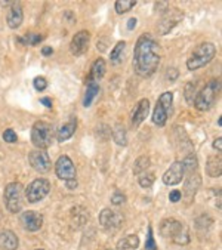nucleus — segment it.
<instances>
[{
	"mask_svg": "<svg viewBox=\"0 0 222 250\" xmlns=\"http://www.w3.org/2000/svg\"><path fill=\"white\" fill-rule=\"evenodd\" d=\"M113 139L117 145L125 146L128 144V136H126V129L123 125H116L113 129Z\"/></svg>",
	"mask_w": 222,
	"mask_h": 250,
	"instance_id": "24",
	"label": "nucleus"
},
{
	"mask_svg": "<svg viewBox=\"0 0 222 250\" xmlns=\"http://www.w3.org/2000/svg\"><path fill=\"white\" fill-rule=\"evenodd\" d=\"M145 249L147 250H157V244L154 241V235H153V228L148 227V235H147V241H145Z\"/></svg>",
	"mask_w": 222,
	"mask_h": 250,
	"instance_id": "32",
	"label": "nucleus"
},
{
	"mask_svg": "<svg viewBox=\"0 0 222 250\" xmlns=\"http://www.w3.org/2000/svg\"><path fill=\"white\" fill-rule=\"evenodd\" d=\"M126 202V195L123 194V192H114L113 194V197H111V203L113 205H116V206H120V205H123Z\"/></svg>",
	"mask_w": 222,
	"mask_h": 250,
	"instance_id": "33",
	"label": "nucleus"
},
{
	"mask_svg": "<svg viewBox=\"0 0 222 250\" xmlns=\"http://www.w3.org/2000/svg\"><path fill=\"white\" fill-rule=\"evenodd\" d=\"M53 139V129L52 125L47 122H36L31 127V142L37 149H46L50 146Z\"/></svg>",
	"mask_w": 222,
	"mask_h": 250,
	"instance_id": "6",
	"label": "nucleus"
},
{
	"mask_svg": "<svg viewBox=\"0 0 222 250\" xmlns=\"http://www.w3.org/2000/svg\"><path fill=\"white\" fill-rule=\"evenodd\" d=\"M40 103H42L46 108H52V101H50V98H42V99H40Z\"/></svg>",
	"mask_w": 222,
	"mask_h": 250,
	"instance_id": "40",
	"label": "nucleus"
},
{
	"mask_svg": "<svg viewBox=\"0 0 222 250\" xmlns=\"http://www.w3.org/2000/svg\"><path fill=\"white\" fill-rule=\"evenodd\" d=\"M160 235L164 238H171L174 243L179 244V246H185L190 243V229L187 228V225H184L182 222L177 221V219H163L160 224Z\"/></svg>",
	"mask_w": 222,
	"mask_h": 250,
	"instance_id": "2",
	"label": "nucleus"
},
{
	"mask_svg": "<svg viewBox=\"0 0 222 250\" xmlns=\"http://www.w3.org/2000/svg\"><path fill=\"white\" fill-rule=\"evenodd\" d=\"M66 185H67V188H70V189H76V188H77V181H76V179L66 181Z\"/></svg>",
	"mask_w": 222,
	"mask_h": 250,
	"instance_id": "39",
	"label": "nucleus"
},
{
	"mask_svg": "<svg viewBox=\"0 0 222 250\" xmlns=\"http://www.w3.org/2000/svg\"><path fill=\"white\" fill-rule=\"evenodd\" d=\"M18 237L15 235V232H12L11 229H3L0 231V247L3 250H17L18 249Z\"/></svg>",
	"mask_w": 222,
	"mask_h": 250,
	"instance_id": "18",
	"label": "nucleus"
},
{
	"mask_svg": "<svg viewBox=\"0 0 222 250\" xmlns=\"http://www.w3.org/2000/svg\"><path fill=\"white\" fill-rule=\"evenodd\" d=\"M25 44H30V46H34L37 43H40L43 40V36H39V34H34V33H30L27 34L24 39H21Z\"/></svg>",
	"mask_w": 222,
	"mask_h": 250,
	"instance_id": "31",
	"label": "nucleus"
},
{
	"mask_svg": "<svg viewBox=\"0 0 222 250\" xmlns=\"http://www.w3.org/2000/svg\"><path fill=\"white\" fill-rule=\"evenodd\" d=\"M76 132V120H71L68 123H66L60 130H58V141L60 142H64V141H68Z\"/></svg>",
	"mask_w": 222,
	"mask_h": 250,
	"instance_id": "23",
	"label": "nucleus"
},
{
	"mask_svg": "<svg viewBox=\"0 0 222 250\" xmlns=\"http://www.w3.org/2000/svg\"><path fill=\"white\" fill-rule=\"evenodd\" d=\"M150 167V157L148 156H141L136 159V162L133 163V173L135 175H141L145 173V170Z\"/></svg>",
	"mask_w": 222,
	"mask_h": 250,
	"instance_id": "25",
	"label": "nucleus"
},
{
	"mask_svg": "<svg viewBox=\"0 0 222 250\" xmlns=\"http://www.w3.org/2000/svg\"><path fill=\"white\" fill-rule=\"evenodd\" d=\"M184 175H185V172H184V166H182V162H174L171 166H169V169L164 172V175H163V182L166 184V185H169V187H174V185H178V184H181V181L184 179Z\"/></svg>",
	"mask_w": 222,
	"mask_h": 250,
	"instance_id": "13",
	"label": "nucleus"
},
{
	"mask_svg": "<svg viewBox=\"0 0 222 250\" xmlns=\"http://www.w3.org/2000/svg\"><path fill=\"white\" fill-rule=\"evenodd\" d=\"M206 172L212 178H219L222 172V160L221 156H210L206 163Z\"/></svg>",
	"mask_w": 222,
	"mask_h": 250,
	"instance_id": "20",
	"label": "nucleus"
},
{
	"mask_svg": "<svg viewBox=\"0 0 222 250\" xmlns=\"http://www.w3.org/2000/svg\"><path fill=\"white\" fill-rule=\"evenodd\" d=\"M219 89H221L219 79H213V80L207 82L206 86L196 95V99H194V103H193L196 110H199V111L210 110L215 105L216 99H218Z\"/></svg>",
	"mask_w": 222,
	"mask_h": 250,
	"instance_id": "3",
	"label": "nucleus"
},
{
	"mask_svg": "<svg viewBox=\"0 0 222 250\" xmlns=\"http://www.w3.org/2000/svg\"><path fill=\"white\" fill-rule=\"evenodd\" d=\"M90 43V33L88 30H82L79 33L74 34V37L71 39V44H70V51L74 57H82L89 47Z\"/></svg>",
	"mask_w": 222,
	"mask_h": 250,
	"instance_id": "11",
	"label": "nucleus"
},
{
	"mask_svg": "<svg viewBox=\"0 0 222 250\" xmlns=\"http://www.w3.org/2000/svg\"><path fill=\"white\" fill-rule=\"evenodd\" d=\"M3 141L8 142V144L17 142V133H15L12 129H6V130L3 132Z\"/></svg>",
	"mask_w": 222,
	"mask_h": 250,
	"instance_id": "34",
	"label": "nucleus"
},
{
	"mask_svg": "<svg viewBox=\"0 0 222 250\" xmlns=\"http://www.w3.org/2000/svg\"><path fill=\"white\" fill-rule=\"evenodd\" d=\"M181 197H182V194H181L179 189H174V191L169 194V198H171V202H172V203H178L179 200H181Z\"/></svg>",
	"mask_w": 222,
	"mask_h": 250,
	"instance_id": "36",
	"label": "nucleus"
},
{
	"mask_svg": "<svg viewBox=\"0 0 222 250\" xmlns=\"http://www.w3.org/2000/svg\"><path fill=\"white\" fill-rule=\"evenodd\" d=\"M200 185H201V178H200L199 172L190 173L188 175V179L185 182V195H187L188 200L194 198V195H196V192H197V189H199Z\"/></svg>",
	"mask_w": 222,
	"mask_h": 250,
	"instance_id": "19",
	"label": "nucleus"
},
{
	"mask_svg": "<svg viewBox=\"0 0 222 250\" xmlns=\"http://www.w3.org/2000/svg\"><path fill=\"white\" fill-rule=\"evenodd\" d=\"M154 181H155L154 173H141V175H139V179H138V182H139V185H141L142 188H150V187H153Z\"/></svg>",
	"mask_w": 222,
	"mask_h": 250,
	"instance_id": "29",
	"label": "nucleus"
},
{
	"mask_svg": "<svg viewBox=\"0 0 222 250\" xmlns=\"http://www.w3.org/2000/svg\"><path fill=\"white\" fill-rule=\"evenodd\" d=\"M55 173H57L60 179H64V181L76 179V175H77L76 166L68 156H61L58 159V162L55 163Z\"/></svg>",
	"mask_w": 222,
	"mask_h": 250,
	"instance_id": "10",
	"label": "nucleus"
},
{
	"mask_svg": "<svg viewBox=\"0 0 222 250\" xmlns=\"http://www.w3.org/2000/svg\"><path fill=\"white\" fill-rule=\"evenodd\" d=\"M196 83H193V82H190V83H187V86H185V99H187V103L188 104H193L194 103V99H196Z\"/></svg>",
	"mask_w": 222,
	"mask_h": 250,
	"instance_id": "30",
	"label": "nucleus"
},
{
	"mask_svg": "<svg viewBox=\"0 0 222 250\" xmlns=\"http://www.w3.org/2000/svg\"><path fill=\"white\" fill-rule=\"evenodd\" d=\"M2 219H3V213H2V210H0V222H2Z\"/></svg>",
	"mask_w": 222,
	"mask_h": 250,
	"instance_id": "44",
	"label": "nucleus"
},
{
	"mask_svg": "<svg viewBox=\"0 0 222 250\" xmlns=\"http://www.w3.org/2000/svg\"><path fill=\"white\" fill-rule=\"evenodd\" d=\"M182 166H184V172L187 173H194L197 172V167H199V163H197V157L194 154H190L184 159L182 162Z\"/></svg>",
	"mask_w": 222,
	"mask_h": 250,
	"instance_id": "27",
	"label": "nucleus"
},
{
	"mask_svg": "<svg viewBox=\"0 0 222 250\" xmlns=\"http://www.w3.org/2000/svg\"><path fill=\"white\" fill-rule=\"evenodd\" d=\"M6 21H8L9 28H12V30L18 28L22 24L24 12H22V6H21L20 2H12V5L9 8V12H8V17H6Z\"/></svg>",
	"mask_w": 222,
	"mask_h": 250,
	"instance_id": "16",
	"label": "nucleus"
},
{
	"mask_svg": "<svg viewBox=\"0 0 222 250\" xmlns=\"http://www.w3.org/2000/svg\"><path fill=\"white\" fill-rule=\"evenodd\" d=\"M135 5H136L135 0H117L114 6H116V12L122 15V14H126L131 9H133Z\"/></svg>",
	"mask_w": 222,
	"mask_h": 250,
	"instance_id": "26",
	"label": "nucleus"
},
{
	"mask_svg": "<svg viewBox=\"0 0 222 250\" xmlns=\"http://www.w3.org/2000/svg\"><path fill=\"white\" fill-rule=\"evenodd\" d=\"M99 222L105 229H116L119 227L123 225L125 222V216L120 212L116 210H110V209H104L99 213Z\"/></svg>",
	"mask_w": 222,
	"mask_h": 250,
	"instance_id": "12",
	"label": "nucleus"
},
{
	"mask_svg": "<svg viewBox=\"0 0 222 250\" xmlns=\"http://www.w3.org/2000/svg\"><path fill=\"white\" fill-rule=\"evenodd\" d=\"M37 250H43V249H37Z\"/></svg>",
	"mask_w": 222,
	"mask_h": 250,
	"instance_id": "45",
	"label": "nucleus"
},
{
	"mask_svg": "<svg viewBox=\"0 0 222 250\" xmlns=\"http://www.w3.org/2000/svg\"><path fill=\"white\" fill-rule=\"evenodd\" d=\"M98 93H99V84L98 83H88L86 93H85V99H83V105L86 108L92 105L93 99L98 96Z\"/></svg>",
	"mask_w": 222,
	"mask_h": 250,
	"instance_id": "22",
	"label": "nucleus"
},
{
	"mask_svg": "<svg viewBox=\"0 0 222 250\" xmlns=\"http://www.w3.org/2000/svg\"><path fill=\"white\" fill-rule=\"evenodd\" d=\"M105 71H107V62L102 58H98L96 61H93V64L90 67L86 83H98L104 77Z\"/></svg>",
	"mask_w": 222,
	"mask_h": 250,
	"instance_id": "17",
	"label": "nucleus"
},
{
	"mask_svg": "<svg viewBox=\"0 0 222 250\" xmlns=\"http://www.w3.org/2000/svg\"><path fill=\"white\" fill-rule=\"evenodd\" d=\"M136 27V18H131L128 21V30H133Z\"/></svg>",
	"mask_w": 222,
	"mask_h": 250,
	"instance_id": "42",
	"label": "nucleus"
},
{
	"mask_svg": "<svg viewBox=\"0 0 222 250\" xmlns=\"http://www.w3.org/2000/svg\"><path fill=\"white\" fill-rule=\"evenodd\" d=\"M42 54H43L44 57H49V55H52V54H53V49H52V47H49V46H44V47L42 49Z\"/></svg>",
	"mask_w": 222,
	"mask_h": 250,
	"instance_id": "41",
	"label": "nucleus"
},
{
	"mask_svg": "<svg viewBox=\"0 0 222 250\" xmlns=\"http://www.w3.org/2000/svg\"><path fill=\"white\" fill-rule=\"evenodd\" d=\"M139 246V237L135 235V234H131L125 238H122L119 243H117V249L119 250H133Z\"/></svg>",
	"mask_w": 222,
	"mask_h": 250,
	"instance_id": "21",
	"label": "nucleus"
},
{
	"mask_svg": "<svg viewBox=\"0 0 222 250\" xmlns=\"http://www.w3.org/2000/svg\"><path fill=\"white\" fill-rule=\"evenodd\" d=\"M216 57V47L213 43H200L191 54V57L188 58L187 61V67L188 70L194 71V70H199L204 65H207L213 58Z\"/></svg>",
	"mask_w": 222,
	"mask_h": 250,
	"instance_id": "4",
	"label": "nucleus"
},
{
	"mask_svg": "<svg viewBox=\"0 0 222 250\" xmlns=\"http://www.w3.org/2000/svg\"><path fill=\"white\" fill-rule=\"evenodd\" d=\"M160 64L158 44L150 34H142L133 51V68L141 77H150L154 74Z\"/></svg>",
	"mask_w": 222,
	"mask_h": 250,
	"instance_id": "1",
	"label": "nucleus"
},
{
	"mask_svg": "<svg viewBox=\"0 0 222 250\" xmlns=\"http://www.w3.org/2000/svg\"><path fill=\"white\" fill-rule=\"evenodd\" d=\"M50 191V182L44 178H39L36 181H33L25 189H24V194H25V198L27 202L30 203H37L40 200H43Z\"/></svg>",
	"mask_w": 222,
	"mask_h": 250,
	"instance_id": "8",
	"label": "nucleus"
},
{
	"mask_svg": "<svg viewBox=\"0 0 222 250\" xmlns=\"http://www.w3.org/2000/svg\"><path fill=\"white\" fill-rule=\"evenodd\" d=\"M213 148L216 149V151H221L222 149V138H216L213 141Z\"/></svg>",
	"mask_w": 222,
	"mask_h": 250,
	"instance_id": "38",
	"label": "nucleus"
},
{
	"mask_svg": "<svg viewBox=\"0 0 222 250\" xmlns=\"http://www.w3.org/2000/svg\"><path fill=\"white\" fill-rule=\"evenodd\" d=\"M221 125H222V119L219 117V119H218V126H221Z\"/></svg>",
	"mask_w": 222,
	"mask_h": 250,
	"instance_id": "43",
	"label": "nucleus"
},
{
	"mask_svg": "<svg viewBox=\"0 0 222 250\" xmlns=\"http://www.w3.org/2000/svg\"><path fill=\"white\" fill-rule=\"evenodd\" d=\"M148 113H150V101L148 99H141V101L136 104V107L132 110V114H131L132 126L139 127L142 125V122L147 119Z\"/></svg>",
	"mask_w": 222,
	"mask_h": 250,
	"instance_id": "15",
	"label": "nucleus"
},
{
	"mask_svg": "<svg viewBox=\"0 0 222 250\" xmlns=\"http://www.w3.org/2000/svg\"><path fill=\"white\" fill-rule=\"evenodd\" d=\"M5 206L11 213H18L24 205V187L21 182H11L5 188Z\"/></svg>",
	"mask_w": 222,
	"mask_h": 250,
	"instance_id": "5",
	"label": "nucleus"
},
{
	"mask_svg": "<svg viewBox=\"0 0 222 250\" xmlns=\"http://www.w3.org/2000/svg\"><path fill=\"white\" fill-rule=\"evenodd\" d=\"M33 84H34L36 90H39V92H42V90H44L47 87V82H46L44 77H36Z\"/></svg>",
	"mask_w": 222,
	"mask_h": 250,
	"instance_id": "35",
	"label": "nucleus"
},
{
	"mask_svg": "<svg viewBox=\"0 0 222 250\" xmlns=\"http://www.w3.org/2000/svg\"><path fill=\"white\" fill-rule=\"evenodd\" d=\"M28 160H30L31 167L40 173H46L50 170L52 162H50L47 151H44V149H34V151L30 153Z\"/></svg>",
	"mask_w": 222,
	"mask_h": 250,
	"instance_id": "9",
	"label": "nucleus"
},
{
	"mask_svg": "<svg viewBox=\"0 0 222 250\" xmlns=\"http://www.w3.org/2000/svg\"><path fill=\"white\" fill-rule=\"evenodd\" d=\"M172 101H174L172 92H164V93L160 95L158 101H157V105L154 108V113H153V122L158 127H163L166 125V120H168Z\"/></svg>",
	"mask_w": 222,
	"mask_h": 250,
	"instance_id": "7",
	"label": "nucleus"
},
{
	"mask_svg": "<svg viewBox=\"0 0 222 250\" xmlns=\"http://www.w3.org/2000/svg\"><path fill=\"white\" fill-rule=\"evenodd\" d=\"M168 79H169L171 82H175V80L178 79V70H177V68H169V71H168Z\"/></svg>",
	"mask_w": 222,
	"mask_h": 250,
	"instance_id": "37",
	"label": "nucleus"
},
{
	"mask_svg": "<svg viewBox=\"0 0 222 250\" xmlns=\"http://www.w3.org/2000/svg\"><path fill=\"white\" fill-rule=\"evenodd\" d=\"M22 227L27 229V231H39L43 225V215L39 213V212H33V210H27L21 215L20 218Z\"/></svg>",
	"mask_w": 222,
	"mask_h": 250,
	"instance_id": "14",
	"label": "nucleus"
},
{
	"mask_svg": "<svg viewBox=\"0 0 222 250\" xmlns=\"http://www.w3.org/2000/svg\"><path fill=\"white\" fill-rule=\"evenodd\" d=\"M125 49H126V42H119V43L114 46L113 51H111V54H110L111 61H113V62H117V61L122 58V54L125 52Z\"/></svg>",
	"mask_w": 222,
	"mask_h": 250,
	"instance_id": "28",
	"label": "nucleus"
}]
</instances>
